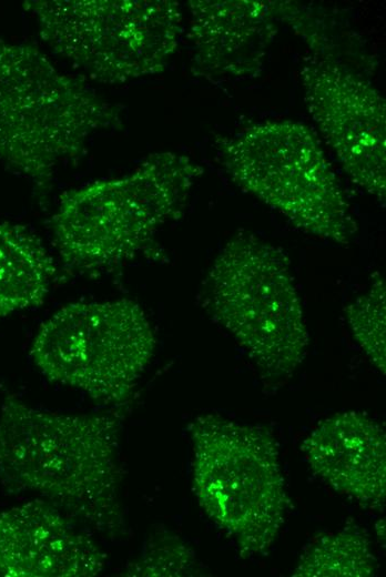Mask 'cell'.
Instances as JSON below:
<instances>
[{
  "instance_id": "obj_16",
  "label": "cell",
  "mask_w": 386,
  "mask_h": 577,
  "mask_svg": "<svg viewBox=\"0 0 386 577\" xmlns=\"http://www.w3.org/2000/svg\"><path fill=\"white\" fill-rule=\"evenodd\" d=\"M194 549L170 530H155L145 540L140 554L129 561L122 576L181 577L202 575Z\"/></svg>"
},
{
  "instance_id": "obj_11",
  "label": "cell",
  "mask_w": 386,
  "mask_h": 577,
  "mask_svg": "<svg viewBox=\"0 0 386 577\" xmlns=\"http://www.w3.org/2000/svg\"><path fill=\"white\" fill-rule=\"evenodd\" d=\"M106 554L53 504L37 498L0 512V575L94 577Z\"/></svg>"
},
{
  "instance_id": "obj_1",
  "label": "cell",
  "mask_w": 386,
  "mask_h": 577,
  "mask_svg": "<svg viewBox=\"0 0 386 577\" xmlns=\"http://www.w3.org/2000/svg\"><path fill=\"white\" fill-rule=\"evenodd\" d=\"M121 417L41 409L14 395L0 409V483L33 493L110 537L126 533L120 498Z\"/></svg>"
},
{
  "instance_id": "obj_2",
  "label": "cell",
  "mask_w": 386,
  "mask_h": 577,
  "mask_svg": "<svg viewBox=\"0 0 386 577\" xmlns=\"http://www.w3.org/2000/svg\"><path fill=\"white\" fill-rule=\"evenodd\" d=\"M203 172L185 154L156 152L128 174L65 192L50 222L62 265L94 274L159 256V232L183 214Z\"/></svg>"
},
{
  "instance_id": "obj_17",
  "label": "cell",
  "mask_w": 386,
  "mask_h": 577,
  "mask_svg": "<svg viewBox=\"0 0 386 577\" xmlns=\"http://www.w3.org/2000/svg\"><path fill=\"white\" fill-rule=\"evenodd\" d=\"M375 533H376V537H377L379 544L383 545V547H384L385 546V519L384 518H380L375 524Z\"/></svg>"
},
{
  "instance_id": "obj_14",
  "label": "cell",
  "mask_w": 386,
  "mask_h": 577,
  "mask_svg": "<svg viewBox=\"0 0 386 577\" xmlns=\"http://www.w3.org/2000/svg\"><path fill=\"white\" fill-rule=\"evenodd\" d=\"M377 558L368 534L356 525L315 537L301 554L294 577H373Z\"/></svg>"
},
{
  "instance_id": "obj_10",
  "label": "cell",
  "mask_w": 386,
  "mask_h": 577,
  "mask_svg": "<svg viewBox=\"0 0 386 577\" xmlns=\"http://www.w3.org/2000/svg\"><path fill=\"white\" fill-rule=\"evenodd\" d=\"M191 70L210 81L252 79L278 32L280 1L191 0Z\"/></svg>"
},
{
  "instance_id": "obj_13",
  "label": "cell",
  "mask_w": 386,
  "mask_h": 577,
  "mask_svg": "<svg viewBox=\"0 0 386 577\" xmlns=\"http://www.w3.org/2000/svg\"><path fill=\"white\" fill-rule=\"evenodd\" d=\"M57 277V263L37 234L0 222V318L41 305Z\"/></svg>"
},
{
  "instance_id": "obj_15",
  "label": "cell",
  "mask_w": 386,
  "mask_h": 577,
  "mask_svg": "<svg viewBox=\"0 0 386 577\" xmlns=\"http://www.w3.org/2000/svg\"><path fill=\"white\" fill-rule=\"evenodd\" d=\"M385 288V281L377 272L367 290L345 307V316L355 341L383 375L386 370Z\"/></svg>"
},
{
  "instance_id": "obj_9",
  "label": "cell",
  "mask_w": 386,
  "mask_h": 577,
  "mask_svg": "<svg viewBox=\"0 0 386 577\" xmlns=\"http://www.w3.org/2000/svg\"><path fill=\"white\" fill-rule=\"evenodd\" d=\"M301 84L307 111L339 164L360 189L385 202L386 101L332 53L304 57Z\"/></svg>"
},
{
  "instance_id": "obj_5",
  "label": "cell",
  "mask_w": 386,
  "mask_h": 577,
  "mask_svg": "<svg viewBox=\"0 0 386 577\" xmlns=\"http://www.w3.org/2000/svg\"><path fill=\"white\" fill-rule=\"evenodd\" d=\"M187 431L199 505L242 558L265 554L291 504L275 436L265 426L213 413L194 418Z\"/></svg>"
},
{
  "instance_id": "obj_8",
  "label": "cell",
  "mask_w": 386,
  "mask_h": 577,
  "mask_svg": "<svg viewBox=\"0 0 386 577\" xmlns=\"http://www.w3.org/2000/svg\"><path fill=\"white\" fill-rule=\"evenodd\" d=\"M155 347L153 326L135 301H81L42 323L30 356L49 381L121 407L133 396Z\"/></svg>"
},
{
  "instance_id": "obj_12",
  "label": "cell",
  "mask_w": 386,
  "mask_h": 577,
  "mask_svg": "<svg viewBox=\"0 0 386 577\" xmlns=\"http://www.w3.org/2000/svg\"><path fill=\"white\" fill-rule=\"evenodd\" d=\"M302 452L312 470L364 508L383 512L386 498V435L367 414L336 413L305 437Z\"/></svg>"
},
{
  "instance_id": "obj_7",
  "label": "cell",
  "mask_w": 386,
  "mask_h": 577,
  "mask_svg": "<svg viewBox=\"0 0 386 577\" xmlns=\"http://www.w3.org/2000/svg\"><path fill=\"white\" fill-rule=\"evenodd\" d=\"M22 7L54 53L109 84L164 71L184 31L173 0H27Z\"/></svg>"
},
{
  "instance_id": "obj_6",
  "label": "cell",
  "mask_w": 386,
  "mask_h": 577,
  "mask_svg": "<svg viewBox=\"0 0 386 577\" xmlns=\"http://www.w3.org/2000/svg\"><path fill=\"white\" fill-rule=\"evenodd\" d=\"M230 179L299 231L348 245L357 223L317 136L292 120L252 124L215 142Z\"/></svg>"
},
{
  "instance_id": "obj_4",
  "label": "cell",
  "mask_w": 386,
  "mask_h": 577,
  "mask_svg": "<svg viewBox=\"0 0 386 577\" xmlns=\"http://www.w3.org/2000/svg\"><path fill=\"white\" fill-rule=\"evenodd\" d=\"M199 298L266 385L285 383L305 358L307 325L290 259L281 247L237 232L207 270Z\"/></svg>"
},
{
  "instance_id": "obj_3",
  "label": "cell",
  "mask_w": 386,
  "mask_h": 577,
  "mask_svg": "<svg viewBox=\"0 0 386 577\" xmlns=\"http://www.w3.org/2000/svg\"><path fill=\"white\" fill-rule=\"evenodd\" d=\"M122 125L121 108L60 71L37 45L0 41V162L29 180L41 202L60 164Z\"/></svg>"
}]
</instances>
